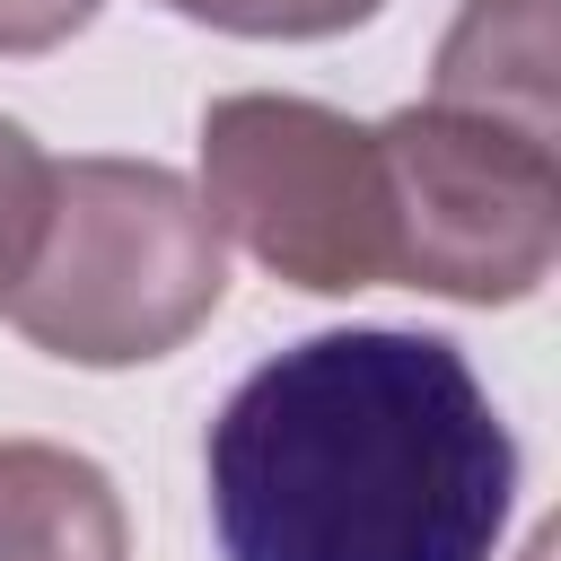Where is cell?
Listing matches in <instances>:
<instances>
[{"mask_svg": "<svg viewBox=\"0 0 561 561\" xmlns=\"http://www.w3.org/2000/svg\"><path fill=\"white\" fill-rule=\"evenodd\" d=\"M202 482L219 561H491L517 438L456 342L342 324L237 377Z\"/></svg>", "mask_w": 561, "mask_h": 561, "instance_id": "obj_1", "label": "cell"}, {"mask_svg": "<svg viewBox=\"0 0 561 561\" xmlns=\"http://www.w3.org/2000/svg\"><path fill=\"white\" fill-rule=\"evenodd\" d=\"M228 289V245L202 193L158 158H70L53 167V210L0 316L79 368L167 359Z\"/></svg>", "mask_w": 561, "mask_h": 561, "instance_id": "obj_2", "label": "cell"}, {"mask_svg": "<svg viewBox=\"0 0 561 561\" xmlns=\"http://www.w3.org/2000/svg\"><path fill=\"white\" fill-rule=\"evenodd\" d=\"M368 131L386 193V280L465 307H508L543 289L561 254V167L543 131L438 96Z\"/></svg>", "mask_w": 561, "mask_h": 561, "instance_id": "obj_3", "label": "cell"}, {"mask_svg": "<svg viewBox=\"0 0 561 561\" xmlns=\"http://www.w3.org/2000/svg\"><path fill=\"white\" fill-rule=\"evenodd\" d=\"M202 210L316 298L386 280L377 131L316 96H219L202 114Z\"/></svg>", "mask_w": 561, "mask_h": 561, "instance_id": "obj_4", "label": "cell"}, {"mask_svg": "<svg viewBox=\"0 0 561 561\" xmlns=\"http://www.w3.org/2000/svg\"><path fill=\"white\" fill-rule=\"evenodd\" d=\"M0 561H131L105 465L53 438H0Z\"/></svg>", "mask_w": 561, "mask_h": 561, "instance_id": "obj_5", "label": "cell"}, {"mask_svg": "<svg viewBox=\"0 0 561 561\" xmlns=\"http://www.w3.org/2000/svg\"><path fill=\"white\" fill-rule=\"evenodd\" d=\"M552 61H561L552 0H465V18L438 44V105H473L552 140V114H561Z\"/></svg>", "mask_w": 561, "mask_h": 561, "instance_id": "obj_6", "label": "cell"}, {"mask_svg": "<svg viewBox=\"0 0 561 561\" xmlns=\"http://www.w3.org/2000/svg\"><path fill=\"white\" fill-rule=\"evenodd\" d=\"M44 210H53V158L0 114V289L26 272V254L44 237Z\"/></svg>", "mask_w": 561, "mask_h": 561, "instance_id": "obj_7", "label": "cell"}, {"mask_svg": "<svg viewBox=\"0 0 561 561\" xmlns=\"http://www.w3.org/2000/svg\"><path fill=\"white\" fill-rule=\"evenodd\" d=\"M175 18H202L219 35H342L359 18H377L386 0H158Z\"/></svg>", "mask_w": 561, "mask_h": 561, "instance_id": "obj_8", "label": "cell"}, {"mask_svg": "<svg viewBox=\"0 0 561 561\" xmlns=\"http://www.w3.org/2000/svg\"><path fill=\"white\" fill-rule=\"evenodd\" d=\"M96 18V0H0V53H53Z\"/></svg>", "mask_w": 561, "mask_h": 561, "instance_id": "obj_9", "label": "cell"}]
</instances>
